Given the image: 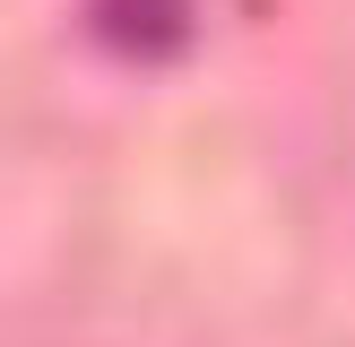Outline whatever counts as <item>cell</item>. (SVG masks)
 I'll return each mask as SVG.
<instances>
[{"mask_svg": "<svg viewBox=\"0 0 355 347\" xmlns=\"http://www.w3.org/2000/svg\"><path fill=\"white\" fill-rule=\"evenodd\" d=\"M96 35L121 61H173L191 44V0H96Z\"/></svg>", "mask_w": 355, "mask_h": 347, "instance_id": "6da1fadb", "label": "cell"}]
</instances>
